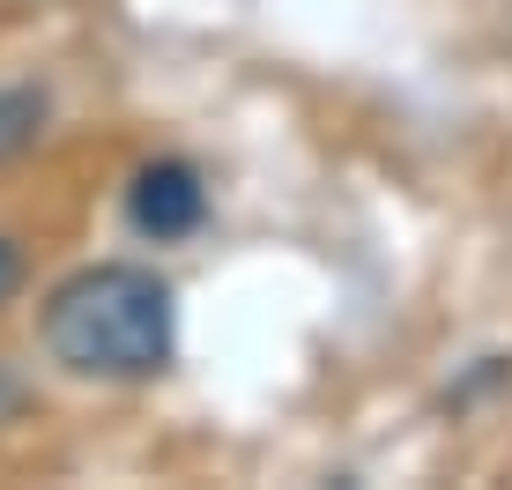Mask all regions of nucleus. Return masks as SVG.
Returning <instances> with one entry per match:
<instances>
[{
    "label": "nucleus",
    "mask_w": 512,
    "mask_h": 490,
    "mask_svg": "<svg viewBox=\"0 0 512 490\" xmlns=\"http://www.w3.org/2000/svg\"><path fill=\"white\" fill-rule=\"evenodd\" d=\"M45 349L60 372L75 379H156L171 364V335H179V312H171V290L156 283L149 268H127V260H104V268L67 275L60 290L45 297Z\"/></svg>",
    "instance_id": "f257e3e1"
},
{
    "label": "nucleus",
    "mask_w": 512,
    "mask_h": 490,
    "mask_svg": "<svg viewBox=\"0 0 512 490\" xmlns=\"http://www.w3.org/2000/svg\"><path fill=\"white\" fill-rule=\"evenodd\" d=\"M45 119H52L45 90H30V82H0V164H15V156L38 149Z\"/></svg>",
    "instance_id": "7ed1b4c3"
},
{
    "label": "nucleus",
    "mask_w": 512,
    "mask_h": 490,
    "mask_svg": "<svg viewBox=\"0 0 512 490\" xmlns=\"http://www.w3.org/2000/svg\"><path fill=\"white\" fill-rule=\"evenodd\" d=\"M15 290H23V245H15L8 231H0V305H8Z\"/></svg>",
    "instance_id": "20e7f679"
},
{
    "label": "nucleus",
    "mask_w": 512,
    "mask_h": 490,
    "mask_svg": "<svg viewBox=\"0 0 512 490\" xmlns=\"http://www.w3.org/2000/svg\"><path fill=\"white\" fill-rule=\"evenodd\" d=\"M201 216H208V186H201V171H193V164L156 156V164L134 171L127 223H134L141 238H186V231H201Z\"/></svg>",
    "instance_id": "f03ea898"
}]
</instances>
